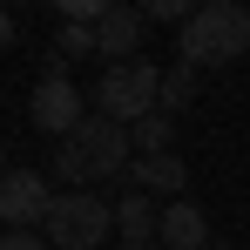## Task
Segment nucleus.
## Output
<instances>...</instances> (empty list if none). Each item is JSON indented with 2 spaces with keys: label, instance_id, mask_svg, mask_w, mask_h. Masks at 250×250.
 <instances>
[{
  "label": "nucleus",
  "instance_id": "obj_1",
  "mask_svg": "<svg viewBox=\"0 0 250 250\" xmlns=\"http://www.w3.org/2000/svg\"><path fill=\"white\" fill-rule=\"evenodd\" d=\"M135 169V142H128L122 122H108V115H88L61 149H54V176L61 183H115V176H128Z\"/></svg>",
  "mask_w": 250,
  "mask_h": 250
},
{
  "label": "nucleus",
  "instance_id": "obj_2",
  "mask_svg": "<svg viewBox=\"0 0 250 250\" xmlns=\"http://www.w3.org/2000/svg\"><path fill=\"white\" fill-rule=\"evenodd\" d=\"M176 54H183L189 68H230L237 54H250V7H237V0H203V7L183 21Z\"/></svg>",
  "mask_w": 250,
  "mask_h": 250
},
{
  "label": "nucleus",
  "instance_id": "obj_3",
  "mask_svg": "<svg viewBox=\"0 0 250 250\" xmlns=\"http://www.w3.org/2000/svg\"><path fill=\"white\" fill-rule=\"evenodd\" d=\"M95 108H102L108 122L135 128L142 115H156V108H163V68H156V61H122V68H102V82H95Z\"/></svg>",
  "mask_w": 250,
  "mask_h": 250
},
{
  "label": "nucleus",
  "instance_id": "obj_4",
  "mask_svg": "<svg viewBox=\"0 0 250 250\" xmlns=\"http://www.w3.org/2000/svg\"><path fill=\"white\" fill-rule=\"evenodd\" d=\"M108 230H115V203L95 189H61L41 223V237L54 250H95V244H108Z\"/></svg>",
  "mask_w": 250,
  "mask_h": 250
},
{
  "label": "nucleus",
  "instance_id": "obj_5",
  "mask_svg": "<svg viewBox=\"0 0 250 250\" xmlns=\"http://www.w3.org/2000/svg\"><path fill=\"white\" fill-rule=\"evenodd\" d=\"M27 122L41 128V135H54V142H68V135H75V128L88 122V108H82V88L68 82L61 68H54V75H41V82H34V102H27Z\"/></svg>",
  "mask_w": 250,
  "mask_h": 250
},
{
  "label": "nucleus",
  "instance_id": "obj_6",
  "mask_svg": "<svg viewBox=\"0 0 250 250\" xmlns=\"http://www.w3.org/2000/svg\"><path fill=\"white\" fill-rule=\"evenodd\" d=\"M47 209H54V189H47L41 169H7L0 176V223L7 230H41Z\"/></svg>",
  "mask_w": 250,
  "mask_h": 250
},
{
  "label": "nucleus",
  "instance_id": "obj_7",
  "mask_svg": "<svg viewBox=\"0 0 250 250\" xmlns=\"http://www.w3.org/2000/svg\"><path fill=\"white\" fill-rule=\"evenodd\" d=\"M142 34H149L142 7H108V21L95 27V47H102V61H108V68H122V61L142 54Z\"/></svg>",
  "mask_w": 250,
  "mask_h": 250
},
{
  "label": "nucleus",
  "instance_id": "obj_8",
  "mask_svg": "<svg viewBox=\"0 0 250 250\" xmlns=\"http://www.w3.org/2000/svg\"><path fill=\"white\" fill-rule=\"evenodd\" d=\"M163 250H209V216L189 196H176V203H163V237H156Z\"/></svg>",
  "mask_w": 250,
  "mask_h": 250
},
{
  "label": "nucleus",
  "instance_id": "obj_9",
  "mask_svg": "<svg viewBox=\"0 0 250 250\" xmlns=\"http://www.w3.org/2000/svg\"><path fill=\"white\" fill-rule=\"evenodd\" d=\"M128 183H135L142 196H163V203H176V196H183V183H189V169L176 163V149H169V156H135Z\"/></svg>",
  "mask_w": 250,
  "mask_h": 250
},
{
  "label": "nucleus",
  "instance_id": "obj_10",
  "mask_svg": "<svg viewBox=\"0 0 250 250\" xmlns=\"http://www.w3.org/2000/svg\"><path fill=\"white\" fill-rule=\"evenodd\" d=\"M115 230H122V244H156V237H163V209H156V196L128 189L122 203H115Z\"/></svg>",
  "mask_w": 250,
  "mask_h": 250
},
{
  "label": "nucleus",
  "instance_id": "obj_11",
  "mask_svg": "<svg viewBox=\"0 0 250 250\" xmlns=\"http://www.w3.org/2000/svg\"><path fill=\"white\" fill-rule=\"evenodd\" d=\"M128 142H135V156H169V142H176V115H142V122L128 128Z\"/></svg>",
  "mask_w": 250,
  "mask_h": 250
},
{
  "label": "nucleus",
  "instance_id": "obj_12",
  "mask_svg": "<svg viewBox=\"0 0 250 250\" xmlns=\"http://www.w3.org/2000/svg\"><path fill=\"white\" fill-rule=\"evenodd\" d=\"M189 95H196V68H189V61L163 68V115H176V108H183Z\"/></svg>",
  "mask_w": 250,
  "mask_h": 250
},
{
  "label": "nucleus",
  "instance_id": "obj_13",
  "mask_svg": "<svg viewBox=\"0 0 250 250\" xmlns=\"http://www.w3.org/2000/svg\"><path fill=\"white\" fill-rule=\"evenodd\" d=\"M82 54H102V47H95V27H68V21H61V27H54V61H82Z\"/></svg>",
  "mask_w": 250,
  "mask_h": 250
},
{
  "label": "nucleus",
  "instance_id": "obj_14",
  "mask_svg": "<svg viewBox=\"0 0 250 250\" xmlns=\"http://www.w3.org/2000/svg\"><path fill=\"white\" fill-rule=\"evenodd\" d=\"M189 14H196V7H183V0H149V7H142V21H176V27H183Z\"/></svg>",
  "mask_w": 250,
  "mask_h": 250
},
{
  "label": "nucleus",
  "instance_id": "obj_15",
  "mask_svg": "<svg viewBox=\"0 0 250 250\" xmlns=\"http://www.w3.org/2000/svg\"><path fill=\"white\" fill-rule=\"evenodd\" d=\"M0 250H54L41 237V230H7V237H0Z\"/></svg>",
  "mask_w": 250,
  "mask_h": 250
},
{
  "label": "nucleus",
  "instance_id": "obj_16",
  "mask_svg": "<svg viewBox=\"0 0 250 250\" xmlns=\"http://www.w3.org/2000/svg\"><path fill=\"white\" fill-rule=\"evenodd\" d=\"M14 41V14H7V7H0V47Z\"/></svg>",
  "mask_w": 250,
  "mask_h": 250
},
{
  "label": "nucleus",
  "instance_id": "obj_17",
  "mask_svg": "<svg viewBox=\"0 0 250 250\" xmlns=\"http://www.w3.org/2000/svg\"><path fill=\"white\" fill-rule=\"evenodd\" d=\"M122 250H163V244H122Z\"/></svg>",
  "mask_w": 250,
  "mask_h": 250
},
{
  "label": "nucleus",
  "instance_id": "obj_18",
  "mask_svg": "<svg viewBox=\"0 0 250 250\" xmlns=\"http://www.w3.org/2000/svg\"><path fill=\"white\" fill-rule=\"evenodd\" d=\"M0 163H7V156H0ZM0 176H7V169H0Z\"/></svg>",
  "mask_w": 250,
  "mask_h": 250
}]
</instances>
